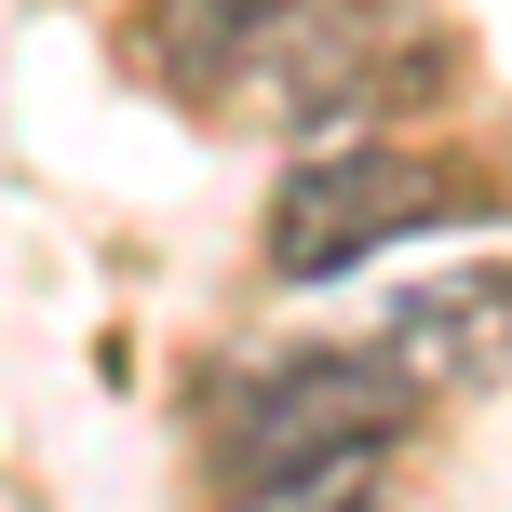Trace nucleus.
<instances>
[{
	"mask_svg": "<svg viewBox=\"0 0 512 512\" xmlns=\"http://www.w3.org/2000/svg\"><path fill=\"white\" fill-rule=\"evenodd\" d=\"M459 216H486V189L459 162L405 149V135H310L270 189V270L337 283V270H364V256H391L418 230H459Z\"/></svg>",
	"mask_w": 512,
	"mask_h": 512,
	"instance_id": "1",
	"label": "nucleus"
},
{
	"mask_svg": "<svg viewBox=\"0 0 512 512\" xmlns=\"http://www.w3.org/2000/svg\"><path fill=\"white\" fill-rule=\"evenodd\" d=\"M256 81H270V108L297 135H378L405 108H432L459 81V54H445V27L418 0H297L270 27V54H256Z\"/></svg>",
	"mask_w": 512,
	"mask_h": 512,
	"instance_id": "2",
	"label": "nucleus"
},
{
	"mask_svg": "<svg viewBox=\"0 0 512 512\" xmlns=\"http://www.w3.org/2000/svg\"><path fill=\"white\" fill-rule=\"evenodd\" d=\"M418 418V378L378 351H270L216 391V459L230 486H270V472H324V459H378Z\"/></svg>",
	"mask_w": 512,
	"mask_h": 512,
	"instance_id": "3",
	"label": "nucleus"
},
{
	"mask_svg": "<svg viewBox=\"0 0 512 512\" xmlns=\"http://www.w3.org/2000/svg\"><path fill=\"white\" fill-rule=\"evenodd\" d=\"M378 351L405 364L418 391H499L512 378V256H472V270H432L378 310Z\"/></svg>",
	"mask_w": 512,
	"mask_h": 512,
	"instance_id": "4",
	"label": "nucleus"
},
{
	"mask_svg": "<svg viewBox=\"0 0 512 512\" xmlns=\"http://www.w3.org/2000/svg\"><path fill=\"white\" fill-rule=\"evenodd\" d=\"M283 14H297V0H149V54L176 81H216V68H243V54H270Z\"/></svg>",
	"mask_w": 512,
	"mask_h": 512,
	"instance_id": "5",
	"label": "nucleus"
},
{
	"mask_svg": "<svg viewBox=\"0 0 512 512\" xmlns=\"http://www.w3.org/2000/svg\"><path fill=\"white\" fill-rule=\"evenodd\" d=\"M216 512H391L378 459H324V472H270V486H230Z\"/></svg>",
	"mask_w": 512,
	"mask_h": 512,
	"instance_id": "6",
	"label": "nucleus"
}]
</instances>
